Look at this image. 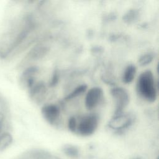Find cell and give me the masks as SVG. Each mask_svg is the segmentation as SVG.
<instances>
[{
  "label": "cell",
  "instance_id": "cell-17",
  "mask_svg": "<svg viewBox=\"0 0 159 159\" xmlns=\"http://www.w3.org/2000/svg\"><path fill=\"white\" fill-rule=\"evenodd\" d=\"M4 126V116L3 114L0 112V136L1 135V132Z\"/></svg>",
  "mask_w": 159,
  "mask_h": 159
},
{
  "label": "cell",
  "instance_id": "cell-9",
  "mask_svg": "<svg viewBox=\"0 0 159 159\" xmlns=\"http://www.w3.org/2000/svg\"><path fill=\"white\" fill-rule=\"evenodd\" d=\"M137 72V68L134 65H129L125 68L122 75V81L125 84L130 83L134 79Z\"/></svg>",
  "mask_w": 159,
  "mask_h": 159
},
{
  "label": "cell",
  "instance_id": "cell-7",
  "mask_svg": "<svg viewBox=\"0 0 159 159\" xmlns=\"http://www.w3.org/2000/svg\"><path fill=\"white\" fill-rule=\"evenodd\" d=\"M38 72V69L35 66H32L27 68L21 75L20 78V85L29 89L35 83V76Z\"/></svg>",
  "mask_w": 159,
  "mask_h": 159
},
{
  "label": "cell",
  "instance_id": "cell-8",
  "mask_svg": "<svg viewBox=\"0 0 159 159\" xmlns=\"http://www.w3.org/2000/svg\"><path fill=\"white\" fill-rule=\"evenodd\" d=\"M45 91L46 88L44 83L42 82L35 83L32 87L29 89L30 98L35 102L40 101L42 99Z\"/></svg>",
  "mask_w": 159,
  "mask_h": 159
},
{
  "label": "cell",
  "instance_id": "cell-5",
  "mask_svg": "<svg viewBox=\"0 0 159 159\" xmlns=\"http://www.w3.org/2000/svg\"><path fill=\"white\" fill-rule=\"evenodd\" d=\"M103 98V91L99 87L91 88L86 93L84 104L88 110L96 108Z\"/></svg>",
  "mask_w": 159,
  "mask_h": 159
},
{
  "label": "cell",
  "instance_id": "cell-6",
  "mask_svg": "<svg viewBox=\"0 0 159 159\" xmlns=\"http://www.w3.org/2000/svg\"><path fill=\"white\" fill-rule=\"evenodd\" d=\"M41 113L44 119L48 124L55 125L59 120L60 110L57 105L49 104L45 105L42 107Z\"/></svg>",
  "mask_w": 159,
  "mask_h": 159
},
{
  "label": "cell",
  "instance_id": "cell-4",
  "mask_svg": "<svg viewBox=\"0 0 159 159\" xmlns=\"http://www.w3.org/2000/svg\"><path fill=\"white\" fill-rule=\"evenodd\" d=\"M134 121L132 115L129 113H120L114 115L113 117L109 121L108 126L115 130H122L128 128Z\"/></svg>",
  "mask_w": 159,
  "mask_h": 159
},
{
  "label": "cell",
  "instance_id": "cell-14",
  "mask_svg": "<svg viewBox=\"0 0 159 159\" xmlns=\"http://www.w3.org/2000/svg\"><path fill=\"white\" fill-rule=\"evenodd\" d=\"M138 15V12L135 9L129 11L123 17L124 21L127 23H132L137 19Z\"/></svg>",
  "mask_w": 159,
  "mask_h": 159
},
{
  "label": "cell",
  "instance_id": "cell-3",
  "mask_svg": "<svg viewBox=\"0 0 159 159\" xmlns=\"http://www.w3.org/2000/svg\"><path fill=\"white\" fill-rule=\"evenodd\" d=\"M111 94L116 104L114 115L122 113L129 102V96L127 91L123 88L115 87L111 89Z\"/></svg>",
  "mask_w": 159,
  "mask_h": 159
},
{
  "label": "cell",
  "instance_id": "cell-10",
  "mask_svg": "<svg viewBox=\"0 0 159 159\" xmlns=\"http://www.w3.org/2000/svg\"><path fill=\"white\" fill-rule=\"evenodd\" d=\"M87 89V85L86 84H81L78 86L76 88H75L73 91H72L70 93H69L65 98V101H68L70 100L73 99V98H75L80 95L84 93Z\"/></svg>",
  "mask_w": 159,
  "mask_h": 159
},
{
  "label": "cell",
  "instance_id": "cell-2",
  "mask_svg": "<svg viewBox=\"0 0 159 159\" xmlns=\"http://www.w3.org/2000/svg\"><path fill=\"white\" fill-rule=\"evenodd\" d=\"M98 123L99 117L97 114H86L83 116L78 122H77L76 132L83 136L90 135L96 130Z\"/></svg>",
  "mask_w": 159,
  "mask_h": 159
},
{
  "label": "cell",
  "instance_id": "cell-1",
  "mask_svg": "<svg viewBox=\"0 0 159 159\" xmlns=\"http://www.w3.org/2000/svg\"><path fill=\"white\" fill-rule=\"evenodd\" d=\"M136 89L137 93L144 100L153 102L157 97V90L155 78L150 70L142 72L138 77Z\"/></svg>",
  "mask_w": 159,
  "mask_h": 159
},
{
  "label": "cell",
  "instance_id": "cell-12",
  "mask_svg": "<svg viewBox=\"0 0 159 159\" xmlns=\"http://www.w3.org/2000/svg\"><path fill=\"white\" fill-rule=\"evenodd\" d=\"M11 135L8 133H4L0 136V150H2L8 147L12 142Z\"/></svg>",
  "mask_w": 159,
  "mask_h": 159
},
{
  "label": "cell",
  "instance_id": "cell-15",
  "mask_svg": "<svg viewBox=\"0 0 159 159\" xmlns=\"http://www.w3.org/2000/svg\"><path fill=\"white\" fill-rule=\"evenodd\" d=\"M68 127L70 131L73 132H76L77 127V120L75 117L72 116L69 118L68 121Z\"/></svg>",
  "mask_w": 159,
  "mask_h": 159
},
{
  "label": "cell",
  "instance_id": "cell-16",
  "mask_svg": "<svg viewBox=\"0 0 159 159\" xmlns=\"http://www.w3.org/2000/svg\"><path fill=\"white\" fill-rule=\"evenodd\" d=\"M58 80H59V73H58V70H55L53 71V75H52V78H51V81L49 83L50 86H51V87L55 86L58 83Z\"/></svg>",
  "mask_w": 159,
  "mask_h": 159
},
{
  "label": "cell",
  "instance_id": "cell-11",
  "mask_svg": "<svg viewBox=\"0 0 159 159\" xmlns=\"http://www.w3.org/2000/svg\"><path fill=\"white\" fill-rule=\"evenodd\" d=\"M48 49L44 46H37L35 47L30 53V57L33 59L40 58L47 52Z\"/></svg>",
  "mask_w": 159,
  "mask_h": 159
},
{
  "label": "cell",
  "instance_id": "cell-13",
  "mask_svg": "<svg viewBox=\"0 0 159 159\" xmlns=\"http://www.w3.org/2000/svg\"><path fill=\"white\" fill-rule=\"evenodd\" d=\"M155 57L153 53H146L142 55L139 59L138 63L140 66H145L150 63Z\"/></svg>",
  "mask_w": 159,
  "mask_h": 159
}]
</instances>
